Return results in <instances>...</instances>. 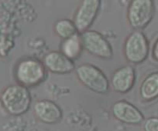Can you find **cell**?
Segmentation results:
<instances>
[{"mask_svg":"<svg viewBox=\"0 0 158 131\" xmlns=\"http://www.w3.org/2000/svg\"><path fill=\"white\" fill-rule=\"evenodd\" d=\"M48 73L43 61L33 57H25L18 60L13 71L16 83L27 88L36 87L44 82Z\"/></svg>","mask_w":158,"mask_h":131,"instance_id":"1","label":"cell"},{"mask_svg":"<svg viewBox=\"0 0 158 131\" xmlns=\"http://www.w3.org/2000/svg\"><path fill=\"white\" fill-rule=\"evenodd\" d=\"M32 96L28 88L17 83L6 86L0 92V104L6 114L21 116L30 110Z\"/></svg>","mask_w":158,"mask_h":131,"instance_id":"2","label":"cell"},{"mask_svg":"<svg viewBox=\"0 0 158 131\" xmlns=\"http://www.w3.org/2000/svg\"><path fill=\"white\" fill-rule=\"evenodd\" d=\"M77 80L94 93L106 94L109 91L110 83L104 72L92 63H81L75 69Z\"/></svg>","mask_w":158,"mask_h":131,"instance_id":"3","label":"cell"},{"mask_svg":"<svg viewBox=\"0 0 158 131\" xmlns=\"http://www.w3.org/2000/svg\"><path fill=\"white\" fill-rule=\"evenodd\" d=\"M150 52V43L142 31L133 30L126 37L123 44V56L130 65L143 63Z\"/></svg>","mask_w":158,"mask_h":131,"instance_id":"4","label":"cell"},{"mask_svg":"<svg viewBox=\"0 0 158 131\" xmlns=\"http://www.w3.org/2000/svg\"><path fill=\"white\" fill-rule=\"evenodd\" d=\"M155 4L153 0H133L127 9V20L133 30L142 31L153 19Z\"/></svg>","mask_w":158,"mask_h":131,"instance_id":"5","label":"cell"},{"mask_svg":"<svg viewBox=\"0 0 158 131\" xmlns=\"http://www.w3.org/2000/svg\"><path fill=\"white\" fill-rule=\"evenodd\" d=\"M81 38L84 50L88 53L100 60H112L113 57L112 46L101 33L89 29L81 34Z\"/></svg>","mask_w":158,"mask_h":131,"instance_id":"6","label":"cell"},{"mask_svg":"<svg viewBox=\"0 0 158 131\" xmlns=\"http://www.w3.org/2000/svg\"><path fill=\"white\" fill-rule=\"evenodd\" d=\"M101 6L100 0H83L79 2L73 15L74 22L80 35L90 29Z\"/></svg>","mask_w":158,"mask_h":131,"instance_id":"7","label":"cell"},{"mask_svg":"<svg viewBox=\"0 0 158 131\" xmlns=\"http://www.w3.org/2000/svg\"><path fill=\"white\" fill-rule=\"evenodd\" d=\"M136 80V70L132 65H126L115 69L111 74L110 87L118 93H127L133 89Z\"/></svg>","mask_w":158,"mask_h":131,"instance_id":"8","label":"cell"},{"mask_svg":"<svg viewBox=\"0 0 158 131\" xmlns=\"http://www.w3.org/2000/svg\"><path fill=\"white\" fill-rule=\"evenodd\" d=\"M33 112L35 118L46 124L59 123L63 117V112L57 103L51 100L42 99L33 104Z\"/></svg>","mask_w":158,"mask_h":131,"instance_id":"9","label":"cell"},{"mask_svg":"<svg viewBox=\"0 0 158 131\" xmlns=\"http://www.w3.org/2000/svg\"><path fill=\"white\" fill-rule=\"evenodd\" d=\"M112 114L118 121L130 125H138L144 121L143 113L127 100L115 101L112 106Z\"/></svg>","mask_w":158,"mask_h":131,"instance_id":"10","label":"cell"},{"mask_svg":"<svg viewBox=\"0 0 158 131\" xmlns=\"http://www.w3.org/2000/svg\"><path fill=\"white\" fill-rule=\"evenodd\" d=\"M43 63L48 72L55 74H68L75 70L74 61L59 50H53L44 57Z\"/></svg>","mask_w":158,"mask_h":131,"instance_id":"11","label":"cell"},{"mask_svg":"<svg viewBox=\"0 0 158 131\" xmlns=\"http://www.w3.org/2000/svg\"><path fill=\"white\" fill-rule=\"evenodd\" d=\"M139 96L143 103H150L158 99V71L147 74L139 87Z\"/></svg>","mask_w":158,"mask_h":131,"instance_id":"12","label":"cell"},{"mask_svg":"<svg viewBox=\"0 0 158 131\" xmlns=\"http://www.w3.org/2000/svg\"><path fill=\"white\" fill-rule=\"evenodd\" d=\"M84 47L80 34L67 40H61L59 46V51L74 62L81 56Z\"/></svg>","mask_w":158,"mask_h":131,"instance_id":"13","label":"cell"},{"mask_svg":"<svg viewBox=\"0 0 158 131\" xmlns=\"http://www.w3.org/2000/svg\"><path fill=\"white\" fill-rule=\"evenodd\" d=\"M53 30L54 34L61 40L79 34L74 22L69 19H61L56 21L53 25Z\"/></svg>","mask_w":158,"mask_h":131,"instance_id":"14","label":"cell"},{"mask_svg":"<svg viewBox=\"0 0 158 131\" xmlns=\"http://www.w3.org/2000/svg\"><path fill=\"white\" fill-rule=\"evenodd\" d=\"M144 131H158V117H149L143 121Z\"/></svg>","mask_w":158,"mask_h":131,"instance_id":"15","label":"cell"},{"mask_svg":"<svg viewBox=\"0 0 158 131\" xmlns=\"http://www.w3.org/2000/svg\"><path fill=\"white\" fill-rule=\"evenodd\" d=\"M151 56L155 62L158 63V37L155 40L153 46H152Z\"/></svg>","mask_w":158,"mask_h":131,"instance_id":"16","label":"cell"}]
</instances>
